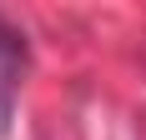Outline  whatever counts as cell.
I'll use <instances>...</instances> for the list:
<instances>
[{"label":"cell","instance_id":"1","mask_svg":"<svg viewBox=\"0 0 146 140\" xmlns=\"http://www.w3.org/2000/svg\"><path fill=\"white\" fill-rule=\"evenodd\" d=\"M20 75H25V35L0 20V135L10 130V110H15Z\"/></svg>","mask_w":146,"mask_h":140}]
</instances>
